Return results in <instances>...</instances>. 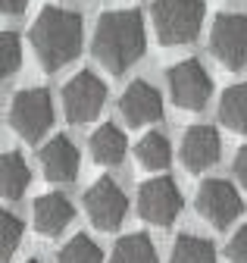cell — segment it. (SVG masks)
<instances>
[{"label":"cell","mask_w":247,"mask_h":263,"mask_svg":"<svg viewBox=\"0 0 247 263\" xmlns=\"http://www.w3.org/2000/svg\"><path fill=\"white\" fill-rule=\"evenodd\" d=\"M110 263H157V248H153L147 235L135 232V235H126L116 241Z\"/></svg>","instance_id":"d6986e66"},{"label":"cell","mask_w":247,"mask_h":263,"mask_svg":"<svg viewBox=\"0 0 247 263\" xmlns=\"http://www.w3.org/2000/svg\"><path fill=\"white\" fill-rule=\"evenodd\" d=\"M28 185H32V173H28L22 154H16V151L4 154V160H0V188H4V197L19 201Z\"/></svg>","instance_id":"2e32d148"},{"label":"cell","mask_w":247,"mask_h":263,"mask_svg":"<svg viewBox=\"0 0 247 263\" xmlns=\"http://www.w3.org/2000/svg\"><path fill=\"white\" fill-rule=\"evenodd\" d=\"M222 154V141H219V132L213 125H191L184 132V141H181V163L184 170L191 173H203L210 166L219 163Z\"/></svg>","instance_id":"8fae6325"},{"label":"cell","mask_w":247,"mask_h":263,"mask_svg":"<svg viewBox=\"0 0 247 263\" xmlns=\"http://www.w3.org/2000/svg\"><path fill=\"white\" fill-rule=\"evenodd\" d=\"M225 254H229V260H232V263H247V226H241L238 232L232 235V241H229Z\"/></svg>","instance_id":"cb8c5ba5"},{"label":"cell","mask_w":247,"mask_h":263,"mask_svg":"<svg viewBox=\"0 0 247 263\" xmlns=\"http://www.w3.org/2000/svg\"><path fill=\"white\" fill-rule=\"evenodd\" d=\"M203 0H157L153 4V31L160 44H188L200 35Z\"/></svg>","instance_id":"3957f363"},{"label":"cell","mask_w":247,"mask_h":263,"mask_svg":"<svg viewBox=\"0 0 247 263\" xmlns=\"http://www.w3.org/2000/svg\"><path fill=\"white\" fill-rule=\"evenodd\" d=\"M219 119L232 132H247V82L225 88L219 101Z\"/></svg>","instance_id":"e0dca14e"},{"label":"cell","mask_w":247,"mask_h":263,"mask_svg":"<svg viewBox=\"0 0 247 263\" xmlns=\"http://www.w3.org/2000/svg\"><path fill=\"white\" fill-rule=\"evenodd\" d=\"M22 232H25V226L16 213H0V257L10 260L22 241Z\"/></svg>","instance_id":"7402d4cb"},{"label":"cell","mask_w":247,"mask_h":263,"mask_svg":"<svg viewBox=\"0 0 247 263\" xmlns=\"http://www.w3.org/2000/svg\"><path fill=\"white\" fill-rule=\"evenodd\" d=\"M147 28L138 10H110L94 28V57L110 72H126L132 63L144 57Z\"/></svg>","instance_id":"6da1fadb"},{"label":"cell","mask_w":247,"mask_h":263,"mask_svg":"<svg viewBox=\"0 0 247 263\" xmlns=\"http://www.w3.org/2000/svg\"><path fill=\"white\" fill-rule=\"evenodd\" d=\"M172 104L181 110H203L213 94V79L200 66V60H181L166 72Z\"/></svg>","instance_id":"5b68a950"},{"label":"cell","mask_w":247,"mask_h":263,"mask_svg":"<svg viewBox=\"0 0 247 263\" xmlns=\"http://www.w3.org/2000/svg\"><path fill=\"white\" fill-rule=\"evenodd\" d=\"M235 176H238V182L247 188V144L235 154Z\"/></svg>","instance_id":"d4e9b609"},{"label":"cell","mask_w":247,"mask_h":263,"mask_svg":"<svg viewBox=\"0 0 247 263\" xmlns=\"http://www.w3.org/2000/svg\"><path fill=\"white\" fill-rule=\"evenodd\" d=\"M0 4H4V10L10 16H19V13H25V7L32 4V0H0Z\"/></svg>","instance_id":"484cf974"},{"label":"cell","mask_w":247,"mask_h":263,"mask_svg":"<svg viewBox=\"0 0 247 263\" xmlns=\"http://www.w3.org/2000/svg\"><path fill=\"white\" fill-rule=\"evenodd\" d=\"M25 263H41V260H25Z\"/></svg>","instance_id":"4316f807"},{"label":"cell","mask_w":247,"mask_h":263,"mask_svg":"<svg viewBox=\"0 0 247 263\" xmlns=\"http://www.w3.org/2000/svg\"><path fill=\"white\" fill-rule=\"evenodd\" d=\"M41 166H44V176L50 182H72L78 176V147L66 138V135H56L50 138L44 147H41Z\"/></svg>","instance_id":"4fadbf2b"},{"label":"cell","mask_w":247,"mask_h":263,"mask_svg":"<svg viewBox=\"0 0 247 263\" xmlns=\"http://www.w3.org/2000/svg\"><path fill=\"white\" fill-rule=\"evenodd\" d=\"M10 122L16 135L25 141H41L47 128L53 125V101L44 88H25L13 97L10 107Z\"/></svg>","instance_id":"277c9868"},{"label":"cell","mask_w":247,"mask_h":263,"mask_svg":"<svg viewBox=\"0 0 247 263\" xmlns=\"http://www.w3.org/2000/svg\"><path fill=\"white\" fill-rule=\"evenodd\" d=\"M107 101V85L94 72H75L63 85V107L69 122H91Z\"/></svg>","instance_id":"30bf717a"},{"label":"cell","mask_w":247,"mask_h":263,"mask_svg":"<svg viewBox=\"0 0 247 263\" xmlns=\"http://www.w3.org/2000/svg\"><path fill=\"white\" fill-rule=\"evenodd\" d=\"M197 213L216 226V229H225L232 226L241 213H244V201H241V194L232 182L225 179H207L197 191Z\"/></svg>","instance_id":"9c48e42d"},{"label":"cell","mask_w":247,"mask_h":263,"mask_svg":"<svg viewBox=\"0 0 247 263\" xmlns=\"http://www.w3.org/2000/svg\"><path fill=\"white\" fill-rule=\"evenodd\" d=\"M210 50L225 69L247 66V13H222L210 28Z\"/></svg>","instance_id":"8992f818"},{"label":"cell","mask_w":247,"mask_h":263,"mask_svg":"<svg viewBox=\"0 0 247 263\" xmlns=\"http://www.w3.org/2000/svg\"><path fill=\"white\" fill-rule=\"evenodd\" d=\"M59 263H104V254L88 235H75L59 251Z\"/></svg>","instance_id":"44dd1931"},{"label":"cell","mask_w":247,"mask_h":263,"mask_svg":"<svg viewBox=\"0 0 247 263\" xmlns=\"http://www.w3.org/2000/svg\"><path fill=\"white\" fill-rule=\"evenodd\" d=\"M169 263H216V248L200 235H178Z\"/></svg>","instance_id":"ffe728a7"},{"label":"cell","mask_w":247,"mask_h":263,"mask_svg":"<svg viewBox=\"0 0 247 263\" xmlns=\"http://www.w3.org/2000/svg\"><path fill=\"white\" fill-rule=\"evenodd\" d=\"M81 31L85 25L75 10H63V7L41 10V16L32 25V47L47 72L63 69V66H69L78 57Z\"/></svg>","instance_id":"7a4b0ae2"},{"label":"cell","mask_w":247,"mask_h":263,"mask_svg":"<svg viewBox=\"0 0 247 263\" xmlns=\"http://www.w3.org/2000/svg\"><path fill=\"white\" fill-rule=\"evenodd\" d=\"M0 66H4L7 79L22 66V44H19L16 31H4V35H0Z\"/></svg>","instance_id":"603a6c76"},{"label":"cell","mask_w":247,"mask_h":263,"mask_svg":"<svg viewBox=\"0 0 247 263\" xmlns=\"http://www.w3.org/2000/svg\"><path fill=\"white\" fill-rule=\"evenodd\" d=\"M135 157L144 170L150 173H160L169 166V160H172V147L166 141V135H160V132H150V135H144L135 147Z\"/></svg>","instance_id":"ac0fdd59"},{"label":"cell","mask_w":247,"mask_h":263,"mask_svg":"<svg viewBox=\"0 0 247 263\" xmlns=\"http://www.w3.org/2000/svg\"><path fill=\"white\" fill-rule=\"evenodd\" d=\"M138 213L150 226H172L181 213V191L175 179L157 176L138 188Z\"/></svg>","instance_id":"52a82bcc"},{"label":"cell","mask_w":247,"mask_h":263,"mask_svg":"<svg viewBox=\"0 0 247 263\" xmlns=\"http://www.w3.org/2000/svg\"><path fill=\"white\" fill-rule=\"evenodd\" d=\"M72 216H75V207L69 204V197L59 194V191L41 194L35 201V229L41 235H50V238L59 235L72 222Z\"/></svg>","instance_id":"5bb4252c"},{"label":"cell","mask_w":247,"mask_h":263,"mask_svg":"<svg viewBox=\"0 0 247 263\" xmlns=\"http://www.w3.org/2000/svg\"><path fill=\"white\" fill-rule=\"evenodd\" d=\"M126 151H129V141L122 135V128L113 125V122H104L100 128H94L91 135V157L104 166H116V163L126 160Z\"/></svg>","instance_id":"9a60e30c"},{"label":"cell","mask_w":247,"mask_h":263,"mask_svg":"<svg viewBox=\"0 0 247 263\" xmlns=\"http://www.w3.org/2000/svg\"><path fill=\"white\" fill-rule=\"evenodd\" d=\"M85 210H88L91 222H94L97 229L113 232V229L122 226V219H126V213H129L126 191L116 185V179L100 176L94 185L85 191Z\"/></svg>","instance_id":"ba28073f"},{"label":"cell","mask_w":247,"mask_h":263,"mask_svg":"<svg viewBox=\"0 0 247 263\" xmlns=\"http://www.w3.org/2000/svg\"><path fill=\"white\" fill-rule=\"evenodd\" d=\"M119 110L129 125H147V122H157L163 116V97L150 82L135 79L126 88V94L119 97Z\"/></svg>","instance_id":"7c38bea8"}]
</instances>
